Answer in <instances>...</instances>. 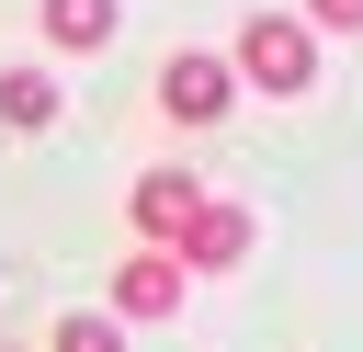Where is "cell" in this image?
<instances>
[{
	"label": "cell",
	"mask_w": 363,
	"mask_h": 352,
	"mask_svg": "<svg viewBox=\"0 0 363 352\" xmlns=\"http://www.w3.org/2000/svg\"><path fill=\"white\" fill-rule=\"evenodd\" d=\"M295 23H306V34H363V0H306Z\"/></svg>",
	"instance_id": "cell-9"
},
{
	"label": "cell",
	"mask_w": 363,
	"mask_h": 352,
	"mask_svg": "<svg viewBox=\"0 0 363 352\" xmlns=\"http://www.w3.org/2000/svg\"><path fill=\"white\" fill-rule=\"evenodd\" d=\"M193 204H204V182H193V170H136V193H125V216H136V238H147V250H170V238L193 227Z\"/></svg>",
	"instance_id": "cell-4"
},
{
	"label": "cell",
	"mask_w": 363,
	"mask_h": 352,
	"mask_svg": "<svg viewBox=\"0 0 363 352\" xmlns=\"http://www.w3.org/2000/svg\"><path fill=\"white\" fill-rule=\"evenodd\" d=\"M57 102H68V91H57V68H34V57H23V68H0V125H11V136H45V125H57Z\"/></svg>",
	"instance_id": "cell-7"
},
{
	"label": "cell",
	"mask_w": 363,
	"mask_h": 352,
	"mask_svg": "<svg viewBox=\"0 0 363 352\" xmlns=\"http://www.w3.org/2000/svg\"><path fill=\"white\" fill-rule=\"evenodd\" d=\"M34 23H45V45H57V57H102V45H113V23H125V0H34Z\"/></svg>",
	"instance_id": "cell-6"
},
{
	"label": "cell",
	"mask_w": 363,
	"mask_h": 352,
	"mask_svg": "<svg viewBox=\"0 0 363 352\" xmlns=\"http://www.w3.org/2000/svg\"><path fill=\"white\" fill-rule=\"evenodd\" d=\"M227 68H238V91H272V102H295V91H318V34H306L295 11H250Z\"/></svg>",
	"instance_id": "cell-1"
},
{
	"label": "cell",
	"mask_w": 363,
	"mask_h": 352,
	"mask_svg": "<svg viewBox=\"0 0 363 352\" xmlns=\"http://www.w3.org/2000/svg\"><path fill=\"white\" fill-rule=\"evenodd\" d=\"M170 261H182V273H238V261H250V216L204 193V204H193V227L170 238Z\"/></svg>",
	"instance_id": "cell-5"
},
{
	"label": "cell",
	"mask_w": 363,
	"mask_h": 352,
	"mask_svg": "<svg viewBox=\"0 0 363 352\" xmlns=\"http://www.w3.org/2000/svg\"><path fill=\"white\" fill-rule=\"evenodd\" d=\"M45 352H125V318H113V307H68V318L45 329Z\"/></svg>",
	"instance_id": "cell-8"
},
{
	"label": "cell",
	"mask_w": 363,
	"mask_h": 352,
	"mask_svg": "<svg viewBox=\"0 0 363 352\" xmlns=\"http://www.w3.org/2000/svg\"><path fill=\"white\" fill-rule=\"evenodd\" d=\"M227 102H238V68H227V57H204V45L159 57V114H170V125H216Z\"/></svg>",
	"instance_id": "cell-3"
},
{
	"label": "cell",
	"mask_w": 363,
	"mask_h": 352,
	"mask_svg": "<svg viewBox=\"0 0 363 352\" xmlns=\"http://www.w3.org/2000/svg\"><path fill=\"white\" fill-rule=\"evenodd\" d=\"M182 295H193V273H182L170 250H147V238H136V250L113 261V284H102V307H113L125 329H159V318H182Z\"/></svg>",
	"instance_id": "cell-2"
}]
</instances>
